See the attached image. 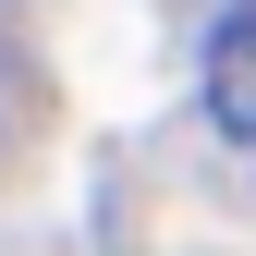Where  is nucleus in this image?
Masks as SVG:
<instances>
[{"label":"nucleus","instance_id":"nucleus-1","mask_svg":"<svg viewBox=\"0 0 256 256\" xmlns=\"http://www.w3.org/2000/svg\"><path fill=\"white\" fill-rule=\"evenodd\" d=\"M208 122H220L232 146H256V12H232V24L208 37Z\"/></svg>","mask_w":256,"mask_h":256}]
</instances>
